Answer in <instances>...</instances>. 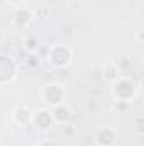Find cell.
Segmentation results:
<instances>
[{
    "instance_id": "1",
    "label": "cell",
    "mask_w": 144,
    "mask_h": 146,
    "mask_svg": "<svg viewBox=\"0 0 144 146\" xmlns=\"http://www.w3.org/2000/svg\"><path fill=\"white\" fill-rule=\"evenodd\" d=\"M71 49L66 48L65 44H54L49 51H48V61L56 66V68H63V66H68L70 61H71Z\"/></svg>"
},
{
    "instance_id": "2",
    "label": "cell",
    "mask_w": 144,
    "mask_h": 146,
    "mask_svg": "<svg viewBox=\"0 0 144 146\" xmlns=\"http://www.w3.org/2000/svg\"><path fill=\"white\" fill-rule=\"evenodd\" d=\"M112 90H114V95L117 97V100H120V102H131L136 94V87H134L132 80H129V78L115 80Z\"/></svg>"
},
{
    "instance_id": "3",
    "label": "cell",
    "mask_w": 144,
    "mask_h": 146,
    "mask_svg": "<svg viewBox=\"0 0 144 146\" xmlns=\"http://www.w3.org/2000/svg\"><path fill=\"white\" fill-rule=\"evenodd\" d=\"M42 99H44L46 104L56 107V106H59V104L63 102V99H65V92H63V88H61L59 85H56V83H49V85H46V87L42 88Z\"/></svg>"
},
{
    "instance_id": "4",
    "label": "cell",
    "mask_w": 144,
    "mask_h": 146,
    "mask_svg": "<svg viewBox=\"0 0 144 146\" xmlns=\"http://www.w3.org/2000/svg\"><path fill=\"white\" fill-rule=\"evenodd\" d=\"M95 141H97L98 146H114L115 141H117V134H115V131H114L112 127L104 126V127H100V129L97 131Z\"/></svg>"
},
{
    "instance_id": "5",
    "label": "cell",
    "mask_w": 144,
    "mask_h": 146,
    "mask_svg": "<svg viewBox=\"0 0 144 146\" xmlns=\"http://www.w3.org/2000/svg\"><path fill=\"white\" fill-rule=\"evenodd\" d=\"M32 122L36 124V127L42 129V131H46V129H49V127L53 126L54 119H53V114H51L49 110L41 109V110H37V112L32 114Z\"/></svg>"
},
{
    "instance_id": "6",
    "label": "cell",
    "mask_w": 144,
    "mask_h": 146,
    "mask_svg": "<svg viewBox=\"0 0 144 146\" xmlns=\"http://www.w3.org/2000/svg\"><path fill=\"white\" fill-rule=\"evenodd\" d=\"M31 21H32V15H31V12L26 7H20V9L15 10V14H14V26L17 29H26L31 24Z\"/></svg>"
},
{
    "instance_id": "7",
    "label": "cell",
    "mask_w": 144,
    "mask_h": 146,
    "mask_svg": "<svg viewBox=\"0 0 144 146\" xmlns=\"http://www.w3.org/2000/svg\"><path fill=\"white\" fill-rule=\"evenodd\" d=\"M53 119H54V122H59V124H66L70 119H71V110L68 106H65V104H59V106H56L54 109H53Z\"/></svg>"
},
{
    "instance_id": "8",
    "label": "cell",
    "mask_w": 144,
    "mask_h": 146,
    "mask_svg": "<svg viewBox=\"0 0 144 146\" xmlns=\"http://www.w3.org/2000/svg\"><path fill=\"white\" fill-rule=\"evenodd\" d=\"M14 117V122L19 124V126H27L31 121H32V112L27 109V107H17L12 114Z\"/></svg>"
},
{
    "instance_id": "9",
    "label": "cell",
    "mask_w": 144,
    "mask_h": 146,
    "mask_svg": "<svg viewBox=\"0 0 144 146\" xmlns=\"http://www.w3.org/2000/svg\"><path fill=\"white\" fill-rule=\"evenodd\" d=\"M24 49L27 51V53H37V49H39V39L36 36H27L24 39Z\"/></svg>"
},
{
    "instance_id": "10",
    "label": "cell",
    "mask_w": 144,
    "mask_h": 146,
    "mask_svg": "<svg viewBox=\"0 0 144 146\" xmlns=\"http://www.w3.org/2000/svg\"><path fill=\"white\" fill-rule=\"evenodd\" d=\"M27 60H31V61H27V65H29V66H31V68H34V65H39V58H37V54L36 53H32V54H31V53H29V56H27Z\"/></svg>"
},
{
    "instance_id": "11",
    "label": "cell",
    "mask_w": 144,
    "mask_h": 146,
    "mask_svg": "<svg viewBox=\"0 0 144 146\" xmlns=\"http://www.w3.org/2000/svg\"><path fill=\"white\" fill-rule=\"evenodd\" d=\"M48 12H49V10H48V7H44V5H41V7L37 9L36 15H37V17H39V19H44V17L48 15Z\"/></svg>"
},
{
    "instance_id": "12",
    "label": "cell",
    "mask_w": 144,
    "mask_h": 146,
    "mask_svg": "<svg viewBox=\"0 0 144 146\" xmlns=\"http://www.w3.org/2000/svg\"><path fill=\"white\" fill-rule=\"evenodd\" d=\"M137 41H139V42H143V29H139V31H137Z\"/></svg>"
},
{
    "instance_id": "13",
    "label": "cell",
    "mask_w": 144,
    "mask_h": 146,
    "mask_svg": "<svg viewBox=\"0 0 144 146\" xmlns=\"http://www.w3.org/2000/svg\"><path fill=\"white\" fill-rule=\"evenodd\" d=\"M9 2H10V3H20L22 0H9Z\"/></svg>"
}]
</instances>
